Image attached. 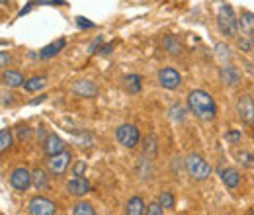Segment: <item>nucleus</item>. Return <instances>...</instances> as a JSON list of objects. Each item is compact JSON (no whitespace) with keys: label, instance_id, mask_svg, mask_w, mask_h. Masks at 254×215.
Here are the masks:
<instances>
[{"label":"nucleus","instance_id":"obj_1","mask_svg":"<svg viewBox=\"0 0 254 215\" xmlns=\"http://www.w3.org/2000/svg\"><path fill=\"white\" fill-rule=\"evenodd\" d=\"M188 106L191 114L203 122H211L215 118V102L205 90H191L188 96Z\"/></svg>","mask_w":254,"mask_h":215},{"label":"nucleus","instance_id":"obj_2","mask_svg":"<svg viewBox=\"0 0 254 215\" xmlns=\"http://www.w3.org/2000/svg\"><path fill=\"white\" fill-rule=\"evenodd\" d=\"M217 28L223 35H231L235 37L239 30V20L233 12V8L229 4H219V12H217Z\"/></svg>","mask_w":254,"mask_h":215},{"label":"nucleus","instance_id":"obj_3","mask_svg":"<svg viewBox=\"0 0 254 215\" xmlns=\"http://www.w3.org/2000/svg\"><path fill=\"white\" fill-rule=\"evenodd\" d=\"M186 170H188V174H190L193 180H197V182H201V180H205L209 174H211V168H209V164L199 156V154L191 153L186 156Z\"/></svg>","mask_w":254,"mask_h":215},{"label":"nucleus","instance_id":"obj_4","mask_svg":"<svg viewBox=\"0 0 254 215\" xmlns=\"http://www.w3.org/2000/svg\"><path fill=\"white\" fill-rule=\"evenodd\" d=\"M116 139H118V143L120 145H124L126 149H133L137 143H139V129L135 127V125H120L118 129H116Z\"/></svg>","mask_w":254,"mask_h":215},{"label":"nucleus","instance_id":"obj_5","mask_svg":"<svg viewBox=\"0 0 254 215\" xmlns=\"http://www.w3.org/2000/svg\"><path fill=\"white\" fill-rule=\"evenodd\" d=\"M28 212L32 215H53L57 214V206L49 202L47 198H32L28 204Z\"/></svg>","mask_w":254,"mask_h":215},{"label":"nucleus","instance_id":"obj_6","mask_svg":"<svg viewBox=\"0 0 254 215\" xmlns=\"http://www.w3.org/2000/svg\"><path fill=\"white\" fill-rule=\"evenodd\" d=\"M237 114L245 123L254 122V100L249 94H245L237 100Z\"/></svg>","mask_w":254,"mask_h":215},{"label":"nucleus","instance_id":"obj_7","mask_svg":"<svg viewBox=\"0 0 254 215\" xmlns=\"http://www.w3.org/2000/svg\"><path fill=\"white\" fill-rule=\"evenodd\" d=\"M159 82L162 88H168V90H174V88H178L180 86V82H182V76H180V72L176 71V69H162L159 71Z\"/></svg>","mask_w":254,"mask_h":215},{"label":"nucleus","instance_id":"obj_8","mask_svg":"<svg viewBox=\"0 0 254 215\" xmlns=\"http://www.w3.org/2000/svg\"><path fill=\"white\" fill-rule=\"evenodd\" d=\"M10 184L18 192H26L32 184V172H28L26 168H16L10 174Z\"/></svg>","mask_w":254,"mask_h":215},{"label":"nucleus","instance_id":"obj_9","mask_svg":"<svg viewBox=\"0 0 254 215\" xmlns=\"http://www.w3.org/2000/svg\"><path fill=\"white\" fill-rule=\"evenodd\" d=\"M68 162H70V153L63 151V153L49 156V160H47V166H49L51 174H55V176H61V174H64V170H66Z\"/></svg>","mask_w":254,"mask_h":215},{"label":"nucleus","instance_id":"obj_10","mask_svg":"<svg viewBox=\"0 0 254 215\" xmlns=\"http://www.w3.org/2000/svg\"><path fill=\"white\" fill-rule=\"evenodd\" d=\"M70 92L80 96V98H94V96H98V88L90 80H74L70 84Z\"/></svg>","mask_w":254,"mask_h":215},{"label":"nucleus","instance_id":"obj_11","mask_svg":"<svg viewBox=\"0 0 254 215\" xmlns=\"http://www.w3.org/2000/svg\"><path fill=\"white\" fill-rule=\"evenodd\" d=\"M43 151L47 156H53V154H59L64 151V143L63 139L55 133H49L45 139H43Z\"/></svg>","mask_w":254,"mask_h":215},{"label":"nucleus","instance_id":"obj_12","mask_svg":"<svg viewBox=\"0 0 254 215\" xmlns=\"http://www.w3.org/2000/svg\"><path fill=\"white\" fill-rule=\"evenodd\" d=\"M219 78H221L223 84H229V86H237L241 82L239 71L235 67H231V65H223L221 69H219Z\"/></svg>","mask_w":254,"mask_h":215},{"label":"nucleus","instance_id":"obj_13","mask_svg":"<svg viewBox=\"0 0 254 215\" xmlns=\"http://www.w3.org/2000/svg\"><path fill=\"white\" fill-rule=\"evenodd\" d=\"M66 190H68V194L80 198V196H86V194L90 192V184H88V180H84L82 176H76V178H72V180L66 184Z\"/></svg>","mask_w":254,"mask_h":215},{"label":"nucleus","instance_id":"obj_14","mask_svg":"<svg viewBox=\"0 0 254 215\" xmlns=\"http://www.w3.org/2000/svg\"><path fill=\"white\" fill-rule=\"evenodd\" d=\"M64 45H66V41L64 39H57L55 43H51V45H47V47H43L41 51H39V57L41 59H49V57H55L61 49H63Z\"/></svg>","mask_w":254,"mask_h":215},{"label":"nucleus","instance_id":"obj_15","mask_svg":"<svg viewBox=\"0 0 254 215\" xmlns=\"http://www.w3.org/2000/svg\"><path fill=\"white\" fill-rule=\"evenodd\" d=\"M221 178H223V184L227 186V188H237L239 182H241V176H239V172L235 168H225V170H221Z\"/></svg>","mask_w":254,"mask_h":215},{"label":"nucleus","instance_id":"obj_16","mask_svg":"<svg viewBox=\"0 0 254 215\" xmlns=\"http://www.w3.org/2000/svg\"><path fill=\"white\" fill-rule=\"evenodd\" d=\"M124 86L129 94L141 92V76L139 74H127V76H124Z\"/></svg>","mask_w":254,"mask_h":215},{"label":"nucleus","instance_id":"obj_17","mask_svg":"<svg viewBox=\"0 0 254 215\" xmlns=\"http://www.w3.org/2000/svg\"><path fill=\"white\" fill-rule=\"evenodd\" d=\"M4 84L6 86H12V88H16V86H20V84H24L26 80H24V76L20 74V72H16V71H4Z\"/></svg>","mask_w":254,"mask_h":215},{"label":"nucleus","instance_id":"obj_18","mask_svg":"<svg viewBox=\"0 0 254 215\" xmlns=\"http://www.w3.org/2000/svg\"><path fill=\"white\" fill-rule=\"evenodd\" d=\"M32 184L35 186V190H47L49 188V182H47V176H45V172L41 170V168H35L32 172Z\"/></svg>","mask_w":254,"mask_h":215},{"label":"nucleus","instance_id":"obj_19","mask_svg":"<svg viewBox=\"0 0 254 215\" xmlns=\"http://www.w3.org/2000/svg\"><path fill=\"white\" fill-rule=\"evenodd\" d=\"M157 137L151 133V135H147L145 137V141H143V153L147 154L149 158H155L157 156Z\"/></svg>","mask_w":254,"mask_h":215},{"label":"nucleus","instance_id":"obj_20","mask_svg":"<svg viewBox=\"0 0 254 215\" xmlns=\"http://www.w3.org/2000/svg\"><path fill=\"white\" fill-rule=\"evenodd\" d=\"M126 214L127 215H141L145 214V204L141 198H131L127 202V208H126Z\"/></svg>","mask_w":254,"mask_h":215},{"label":"nucleus","instance_id":"obj_21","mask_svg":"<svg viewBox=\"0 0 254 215\" xmlns=\"http://www.w3.org/2000/svg\"><path fill=\"white\" fill-rule=\"evenodd\" d=\"M239 28H241L243 31H247V33H253V31H254V14H253V12L245 10V12L241 14Z\"/></svg>","mask_w":254,"mask_h":215},{"label":"nucleus","instance_id":"obj_22","mask_svg":"<svg viewBox=\"0 0 254 215\" xmlns=\"http://www.w3.org/2000/svg\"><path fill=\"white\" fill-rule=\"evenodd\" d=\"M162 45H164V49H166L170 55H178V53L182 51V45H180V41H178L174 35H166L164 41H162Z\"/></svg>","mask_w":254,"mask_h":215},{"label":"nucleus","instance_id":"obj_23","mask_svg":"<svg viewBox=\"0 0 254 215\" xmlns=\"http://www.w3.org/2000/svg\"><path fill=\"white\" fill-rule=\"evenodd\" d=\"M43 86H45V78H43V76H33V78L24 82V88H26L28 92H37V90H41Z\"/></svg>","mask_w":254,"mask_h":215},{"label":"nucleus","instance_id":"obj_24","mask_svg":"<svg viewBox=\"0 0 254 215\" xmlns=\"http://www.w3.org/2000/svg\"><path fill=\"white\" fill-rule=\"evenodd\" d=\"M168 116H170L172 122H184V120H186V110H184V106L174 104V106L168 110Z\"/></svg>","mask_w":254,"mask_h":215},{"label":"nucleus","instance_id":"obj_25","mask_svg":"<svg viewBox=\"0 0 254 215\" xmlns=\"http://www.w3.org/2000/svg\"><path fill=\"white\" fill-rule=\"evenodd\" d=\"M215 55H217V59L221 61V65H227V63L231 61V49H229L225 43H217V45H215Z\"/></svg>","mask_w":254,"mask_h":215},{"label":"nucleus","instance_id":"obj_26","mask_svg":"<svg viewBox=\"0 0 254 215\" xmlns=\"http://www.w3.org/2000/svg\"><path fill=\"white\" fill-rule=\"evenodd\" d=\"M10 147H12V135H10L8 129H2V131H0V151L4 153V151L10 149Z\"/></svg>","mask_w":254,"mask_h":215},{"label":"nucleus","instance_id":"obj_27","mask_svg":"<svg viewBox=\"0 0 254 215\" xmlns=\"http://www.w3.org/2000/svg\"><path fill=\"white\" fill-rule=\"evenodd\" d=\"M159 204L162 206V210H172L174 208V198L170 192H162L159 196Z\"/></svg>","mask_w":254,"mask_h":215},{"label":"nucleus","instance_id":"obj_28","mask_svg":"<svg viewBox=\"0 0 254 215\" xmlns=\"http://www.w3.org/2000/svg\"><path fill=\"white\" fill-rule=\"evenodd\" d=\"M74 215H94V208L90 204H76L74 210H72Z\"/></svg>","mask_w":254,"mask_h":215},{"label":"nucleus","instance_id":"obj_29","mask_svg":"<svg viewBox=\"0 0 254 215\" xmlns=\"http://www.w3.org/2000/svg\"><path fill=\"white\" fill-rule=\"evenodd\" d=\"M72 172H74V176H82V174L86 172V160H78V162L74 164Z\"/></svg>","mask_w":254,"mask_h":215},{"label":"nucleus","instance_id":"obj_30","mask_svg":"<svg viewBox=\"0 0 254 215\" xmlns=\"http://www.w3.org/2000/svg\"><path fill=\"white\" fill-rule=\"evenodd\" d=\"M237 45H239L243 51H251V49H253V41L243 39V37H239V39H237Z\"/></svg>","mask_w":254,"mask_h":215},{"label":"nucleus","instance_id":"obj_31","mask_svg":"<svg viewBox=\"0 0 254 215\" xmlns=\"http://www.w3.org/2000/svg\"><path fill=\"white\" fill-rule=\"evenodd\" d=\"M147 214L149 215H160L162 214V206H160L159 202H157V204H151V206L147 208Z\"/></svg>","mask_w":254,"mask_h":215},{"label":"nucleus","instance_id":"obj_32","mask_svg":"<svg viewBox=\"0 0 254 215\" xmlns=\"http://www.w3.org/2000/svg\"><path fill=\"white\" fill-rule=\"evenodd\" d=\"M76 26H78V28H82V30H84V28H88V30H90V28H94V24H92V22H88L86 18H82V16H78V18H76Z\"/></svg>","mask_w":254,"mask_h":215},{"label":"nucleus","instance_id":"obj_33","mask_svg":"<svg viewBox=\"0 0 254 215\" xmlns=\"http://www.w3.org/2000/svg\"><path fill=\"white\" fill-rule=\"evenodd\" d=\"M225 139H227V141L237 143V141L241 139V133H239V131H231V133H227V135H225Z\"/></svg>","mask_w":254,"mask_h":215},{"label":"nucleus","instance_id":"obj_34","mask_svg":"<svg viewBox=\"0 0 254 215\" xmlns=\"http://www.w3.org/2000/svg\"><path fill=\"white\" fill-rule=\"evenodd\" d=\"M0 63H2V67H8L10 57H8V53H6V51H2V53H0Z\"/></svg>","mask_w":254,"mask_h":215},{"label":"nucleus","instance_id":"obj_35","mask_svg":"<svg viewBox=\"0 0 254 215\" xmlns=\"http://www.w3.org/2000/svg\"><path fill=\"white\" fill-rule=\"evenodd\" d=\"M100 43H102V35H100V37H96L94 41L90 43V47H88V51H92V53H94V51H96V47H98Z\"/></svg>","mask_w":254,"mask_h":215},{"label":"nucleus","instance_id":"obj_36","mask_svg":"<svg viewBox=\"0 0 254 215\" xmlns=\"http://www.w3.org/2000/svg\"><path fill=\"white\" fill-rule=\"evenodd\" d=\"M112 49H114V43H110V45H106V47H102L98 53H102V55H108V53H112Z\"/></svg>","mask_w":254,"mask_h":215},{"label":"nucleus","instance_id":"obj_37","mask_svg":"<svg viewBox=\"0 0 254 215\" xmlns=\"http://www.w3.org/2000/svg\"><path fill=\"white\" fill-rule=\"evenodd\" d=\"M241 158H245V164H247V166H253V154L245 153V156L241 154Z\"/></svg>","mask_w":254,"mask_h":215},{"label":"nucleus","instance_id":"obj_38","mask_svg":"<svg viewBox=\"0 0 254 215\" xmlns=\"http://www.w3.org/2000/svg\"><path fill=\"white\" fill-rule=\"evenodd\" d=\"M12 102V94H2V106H6V104H10Z\"/></svg>","mask_w":254,"mask_h":215},{"label":"nucleus","instance_id":"obj_39","mask_svg":"<svg viewBox=\"0 0 254 215\" xmlns=\"http://www.w3.org/2000/svg\"><path fill=\"white\" fill-rule=\"evenodd\" d=\"M18 135H20V139H24L28 135V127H18Z\"/></svg>","mask_w":254,"mask_h":215},{"label":"nucleus","instance_id":"obj_40","mask_svg":"<svg viewBox=\"0 0 254 215\" xmlns=\"http://www.w3.org/2000/svg\"><path fill=\"white\" fill-rule=\"evenodd\" d=\"M45 98H47V96H39L37 100H33V102H32V106H35V104H41V102H43Z\"/></svg>","mask_w":254,"mask_h":215},{"label":"nucleus","instance_id":"obj_41","mask_svg":"<svg viewBox=\"0 0 254 215\" xmlns=\"http://www.w3.org/2000/svg\"><path fill=\"white\" fill-rule=\"evenodd\" d=\"M251 41H253V49H254V31L251 33Z\"/></svg>","mask_w":254,"mask_h":215},{"label":"nucleus","instance_id":"obj_42","mask_svg":"<svg viewBox=\"0 0 254 215\" xmlns=\"http://www.w3.org/2000/svg\"><path fill=\"white\" fill-rule=\"evenodd\" d=\"M6 2H8V0H2V4H6Z\"/></svg>","mask_w":254,"mask_h":215},{"label":"nucleus","instance_id":"obj_43","mask_svg":"<svg viewBox=\"0 0 254 215\" xmlns=\"http://www.w3.org/2000/svg\"><path fill=\"white\" fill-rule=\"evenodd\" d=\"M253 215H254V210H253Z\"/></svg>","mask_w":254,"mask_h":215}]
</instances>
